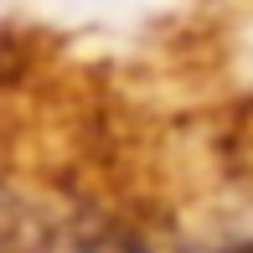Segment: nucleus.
<instances>
[{
    "label": "nucleus",
    "mask_w": 253,
    "mask_h": 253,
    "mask_svg": "<svg viewBox=\"0 0 253 253\" xmlns=\"http://www.w3.org/2000/svg\"><path fill=\"white\" fill-rule=\"evenodd\" d=\"M222 253H253V238H248V243H233V248H222Z\"/></svg>",
    "instance_id": "f257e3e1"
}]
</instances>
